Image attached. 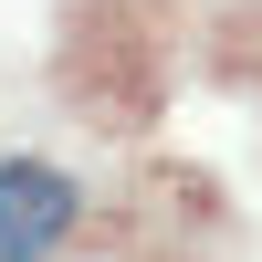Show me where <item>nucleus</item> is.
Returning a JSON list of instances; mask_svg holds the SVG:
<instances>
[{
  "instance_id": "nucleus-1",
  "label": "nucleus",
  "mask_w": 262,
  "mask_h": 262,
  "mask_svg": "<svg viewBox=\"0 0 262 262\" xmlns=\"http://www.w3.org/2000/svg\"><path fill=\"white\" fill-rule=\"evenodd\" d=\"M84 221V179L53 158H0V262H53Z\"/></svg>"
}]
</instances>
